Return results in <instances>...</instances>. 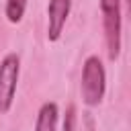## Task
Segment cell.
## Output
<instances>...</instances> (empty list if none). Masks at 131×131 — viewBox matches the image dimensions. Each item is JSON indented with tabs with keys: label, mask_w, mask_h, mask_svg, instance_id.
<instances>
[{
	"label": "cell",
	"mask_w": 131,
	"mask_h": 131,
	"mask_svg": "<svg viewBox=\"0 0 131 131\" xmlns=\"http://www.w3.org/2000/svg\"><path fill=\"white\" fill-rule=\"evenodd\" d=\"M80 92L86 106H98L106 92V72L98 55H88L82 66Z\"/></svg>",
	"instance_id": "cell-1"
},
{
	"label": "cell",
	"mask_w": 131,
	"mask_h": 131,
	"mask_svg": "<svg viewBox=\"0 0 131 131\" xmlns=\"http://www.w3.org/2000/svg\"><path fill=\"white\" fill-rule=\"evenodd\" d=\"M104 25L106 53L111 61H117L121 55V0H98Z\"/></svg>",
	"instance_id": "cell-2"
},
{
	"label": "cell",
	"mask_w": 131,
	"mask_h": 131,
	"mask_svg": "<svg viewBox=\"0 0 131 131\" xmlns=\"http://www.w3.org/2000/svg\"><path fill=\"white\" fill-rule=\"evenodd\" d=\"M20 74V57L16 53H8L0 61V113H8L18 84Z\"/></svg>",
	"instance_id": "cell-3"
},
{
	"label": "cell",
	"mask_w": 131,
	"mask_h": 131,
	"mask_svg": "<svg viewBox=\"0 0 131 131\" xmlns=\"http://www.w3.org/2000/svg\"><path fill=\"white\" fill-rule=\"evenodd\" d=\"M72 10V0H49L47 4V39L53 43L61 37Z\"/></svg>",
	"instance_id": "cell-4"
},
{
	"label": "cell",
	"mask_w": 131,
	"mask_h": 131,
	"mask_svg": "<svg viewBox=\"0 0 131 131\" xmlns=\"http://www.w3.org/2000/svg\"><path fill=\"white\" fill-rule=\"evenodd\" d=\"M59 121V108L55 102H43L37 119H35V131H57Z\"/></svg>",
	"instance_id": "cell-5"
},
{
	"label": "cell",
	"mask_w": 131,
	"mask_h": 131,
	"mask_svg": "<svg viewBox=\"0 0 131 131\" xmlns=\"http://www.w3.org/2000/svg\"><path fill=\"white\" fill-rule=\"evenodd\" d=\"M25 10H27V0H6L4 12H6V18H8L12 25H16V23L23 20Z\"/></svg>",
	"instance_id": "cell-6"
},
{
	"label": "cell",
	"mask_w": 131,
	"mask_h": 131,
	"mask_svg": "<svg viewBox=\"0 0 131 131\" xmlns=\"http://www.w3.org/2000/svg\"><path fill=\"white\" fill-rule=\"evenodd\" d=\"M76 123H78V115H76V106L70 104L66 108V115H63V125H61V131H76Z\"/></svg>",
	"instance_id": "cell-7"
}]
</instances>
